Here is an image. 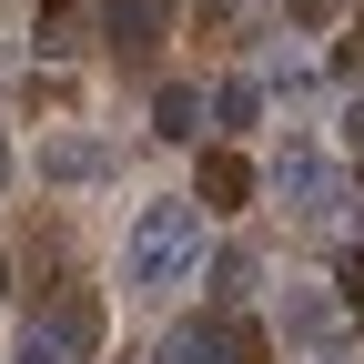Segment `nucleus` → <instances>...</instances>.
I'll list each match as a JSON object with an SVG mask.
<instances>
[{"instance_id": "f257e3e1", "label": "nucleus", "mask_w": 364, "mask_h": 364, "mask_svg": "<svg viewBox=\"0 0 364 364\" xmlns=\"http://www.w3.org/2000/svg\"><path fill=\"white\" fill-rule=\"evenodd\" d=\"M193 263H203V203H142V223L122 243V284L132 294H172Z\"/></svg>"}, {"instance_id": "f03ea898", "label": "nucleus", "mask_w": 364, "mask_h": 364, "mask_svg": "<svg viewBox=\"0 0 364 364\" xmlns=\"http://www.w3.org/2000/svg\"><path fill=\"white\" fill-rule=\"evenodd\" d=\"M162 364H263V334L203 314V324H172V334H162Z\"/></svg>"}, {"instance_id": "7ed1b4c3", "label": "nucleus", "mask_w": 364, "mask_h": 364, "mask_svg": "<svg viewBox=\"0 0 364 364\" xmlns=\"http://www.w3.org/2000/svg\"><path fill=\"white\" fill-rule=\"evenodd\" d=\"M273 193H284L294 213H334V162L314 142H284V162H273Z\"/></svg>"}, {"instance_id": "20e7f679", "label": "nucleus", "mask_w": 364, "mask_h": 364, "mask_svg": "<svg viewBox=\"0 0 364 364\" xmlns=\"http://www.w3.org/2000/svg\"><path fill=\"white\" fill-rule=\"evenodd\" d=\"M172 31V0H102V41L112 51H152Z\"/></svg>"}, {"instance_id": "39448f33", "label": "nucleus", "mask_w": 364, "mask_h": 364, "mask_svg": "<svg viewBox=\"0 0 364 364\" xmlns=\"http://www.w3.org/2000/svg\"><path fill=\"white\" fill-rule=\"evenodd\" d=\"M193 203H203V213H243V203H253V162H243V152H203Z\"/></svg>"}, {"instance_id": "423d86ee", "label": "nucleus", "mask_w": 364, "mask_h": 364, "mask_svg": "<svg viewBox=\"0 0 364 364\" xmlns=\"http://www.w3.org/2000/svg\"><path fill=\"white\" fill-rule=\"evenodd\" d=\"M41 334H51L61 354H91V344H102V294H61V304H51V324H41Z\"/></svg>"}, {"instance_id": "0eeeda50", "label": "nucleus", "mask_w": 364, "mask_h": 364, "mask_svg": "<svg viewBox=\"0 0 364 364\" xmlns=\"http://www.w3.org/2000/svg\"><path fill=\"white\" fill-rule=\"evenodd\" d=\"M344 334V314L324 294H284V344H334Z\"/></svg>"}, {"instance_id": "6e6552de", "label": "nucleus", "mask_w": 364, "mask_h": 364, "mask_svg": "<svg viewBox=\"0 0 364 364\" xmlns=\"http://www.w3.org/2000/svg\"><path fill=\"white\" fill-rule=\"evenodd\" d=\"M152 132H162V142H203V91H162V102H152Z\"/></svg>"}, {"instance_id": "1a4fd4ad", "label": "nucleus", "mask_w": 364, "mask_h": 364, "mask_svg": "<svg viewBox=\"0 0 364 364\" xmlns=\"http://www.w3.org/2000/svg\"><path fill=\"white\" fill-rule=\"evenodd\" d=\"M253 112H263V81H223L213 91V132H253Z\"/></svg>"}, {"instance_id": "9d476101", "label": "nucleus", "mask_w": 364, "mask_h": 364, "mask_svg": "<svg viewBox=\"0 0 364 364\" xmlns=\"http://www.w3.org/2000/svg\"><path fill=\"white\" fill-rule=\"evenodd\" d=\"M41 172H51V182H91V172H102V152H91V142H51V152H41Z\"/></svg>"}, {"instance_id": "9b49d317", "label": "nucleus", "mask_w": 364, "mask_h": 364, "mask_svg": "<svg viewBox=\"0 0 364 364\" xmlns=\"http://www.w3.org/2000/svg\"><path fill=\"white\" fill-rule=\"evenodd\" d=\"M213 294H223V304H243V294H253V263H243V253H223V263H213Z\"/></svg>"}, {"instance_id": "f8f14e48", "label": "nucleus", "mask_w": 364, "mask_h": 364, "mask_svg": "<svg viewBox=\"0 0 364 364\" xmlns=\"http://www.w3.org/2000/svg\"><path fill=\"white\" fill-rule=\"evenodd\" d=\"M11 364H71V354H61V344H51V334H41V324H31V334H21V354H11Z\"/></svg>"}, {"instance_id": "ddd939ff", "label": "nucleus", "mask_w": 364, "mask_h": 364, "mask_svg": "<svg viewBox=\"0 0 364 364\" xmlns=\"http://www.w3.org/2000/svg\"><path fill=\"white\" fill-rule=\"evenodd\" d=\"M284 11H294V21L314 31V21H334V0H284Z\"/></svg>"}, {"instance_id": "4468645a", "label": "nucleus", "mask_w": 364, "mask_h": 364, "mask_svg": "<svg viewBox=\"0 0 364 364\" xmlns=\"http://www.w3.org/2000/svg\"><path fill=\"white\" fill-rule=\"evenodd\" d=\"M344 152H354V162H364V102H354V112H344Z\"/></svg>"}, {"instance_id": "2eb2a0df", "label": "nucleus", "mask_w": 364, "mask_h": 364, "mask_svg": "<svg viewBox=\"0 0 364 364\" xmlns=\"http://www.w3.org/2000/svg\"><path fill=\"white\" fill-rule=\"evenodd\" d=\"M0 182H11V142H0Z\"/></svg>"}, {"instance_id": "dca6fc26", "label": "nucleus", "mask_w": 364, "mask_h": 364, "mask_svg": "<svg viewBox=\"0 0 364 364\" xmlns=\"http://www.w3.org/2000/svg\"><path fill=\"white\" fill-rule=\"evenodd\" d=\"M354 41H364V31H354ZM354 71H364V51H354Z\"/></svg>"}, {"instance_id": "f3484780", "label": "nucleus", "mask_w": 364, "mask_h": 364, "mask_svg": "<svg viewBox=\"0 0 364 364\" xmlns=\"http://www.w3.org/2000/svg\"><path fill=\"white\" fill-rule=\"evenodd\" d=\"M41 11H61V0H41Z\"/></svg>"}]
</instances>
